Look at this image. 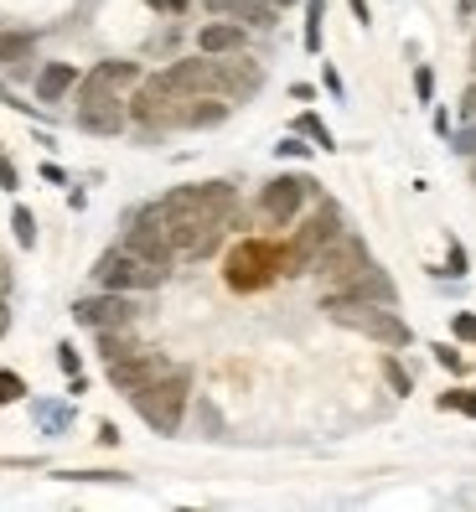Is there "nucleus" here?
I'll list each match as a JSON object with an SVG mask.
<instances>
[{"label": "nucleus", "mask_w": 476, "mask_h": 512, "mask_svg": "<svg viewBox=\"0 0 476 512\" xmlns=\"http://www.w3.org/2000/svg\"><path fill=\"white\" fill-rule=\"evenodd\" d=\"M140 306L130 300V290H99V295H78L73 300V321L88 331H104V326H135Z\"/></svg>", "instance_id": "11"}, {"label": "nucleus", "mask_w": 476, "mask_h": 512, "mask_svg": "<svg viewBox=\"0 0 476 512\" xmlns=\"http://www.w3.org/2000/svg\"><path fill=\"white\" fill-rule=\"evenodd\" d=\"M21 399H26V378L6 368L0 373V404H21Z\"/></svg>", "instance_id": "26"}, {"label": "nucleus", "mask_w": 476, "mask_h": 512, "mask_svg": "<svg viewBox=\"0 0 476 512\" xmlns=\"http://www.w3.org/2000/svg\"><path fill=\"white\" fill-rule=\"evenodd\" d=\"M461 16H476V0H461Z\"/></svg>", "instance_id": "41"}, {"label": "nucleus", "mask_w": 476, "mask_h": 512, "mask_svg": "<svg viewBox=\"0 0 476 512\" xmlns=\"http://www.w3.org/2000/svg\"><path fill=\"white\" fill-rule=\"evenodd\" d=\"M32 52H37L32 32H0V68H26Z\"/></svg>", "instance_id": "20"}, {"label": "nucleus", "mask_w": 476, "mask_h": 512, "mask_svg": "<svg viewBox=\"0 0 476 512\" xmlns=\"http://www.w3.org/2000/svg\"><path fill=\"white\" fill-rule=\"evenodd\" d=\"M414 94L430 104V94H435V73H430V68H414Z\"/></svg>", "instance_id": "31"}, {"label": "nucleus", "mask_w": 476, "mask_h": 512, "mask_svg": "<svg viewBox=\"0 0 476 512\" xmlns=\"http://www.w3.org/2000/svg\"><path fill=\"white\" fill-rule=\"evenodd\" d=\"M445 275H466V249L451 244V264H445Z\"/></svg>", "instance_id": "35"}, {"label": "nucleus", "mask_w": 476, "mask_h": 512, "mask_svg": "<svg viewBox=\"0 0 476 512\" xmlns=\"http://www.w3.org/2000/svg\"><path fill=\"white\" fill-rule=\"evenodd\" d=\"M182 99L187 94H176V88L166 83V73H145L125 104H130L135 125H145V130H176V109H182Z\"/></svg>", "instance_id": "7"}, {"label": "nucleus", "mask_w": 476, "mask_h": 512, "mask_svg": "<svg viewBox=\"0 0 476 512\" xmlns=\"http://www.w3.org/2000/svg\"><path fill=\"white\" fill-rule=\"evenodd\" d=\"M244 32H249V26H238V21H228V16L202 21V26H197V52H207V57L244 52Z\"/></svg>", "instance_id": "15"}, {"label": "nucleus", "mask_w": 476, "mask_h": 512, "mask_svg": "<svg viewBox=\"0 0 476 512\" xmlns=\"http://www.w3.org/2000/svg\"><path fill=\"white\" fill-rule=\"evenodd\" d=\"M88 78L104 83V88H119V94H125V88H135L145 73H140V63H125V57H109V63H99Z\"/></svg>", "instance_id": "19"}, {"label": "nucleus", "mask_w": 476, "mask_h": 512, "mask_svg": "<svg viewBox=\"0 0 476 512\" xmlns=\"http://www.w3.org/2000/svg\"><path fill=\"white\" fill-rule=\"evenodd\" d=\"M321 311L332 316L337 326H347V331H357V337H368V342H378V347H409L414 342V331L394 316V306H378V300H347V295H337V290H326L321 295Z\"/></svg>", "instance_id": "1"}, {"label": "nucleus", "mask_w": 476, "mask_h": 512, "mask_svg": "<svg viewBox=\"0 0 476 512\" xmlns=\"http://www.w3.org/2000/svg\"><path fill=\"white\" fill-rule=\"evenodd\" d=\"M383 378H389V388H394V394H414V383H409V373H404V363H399V357H383Z\"/></svg>", "instance_id": "25"}, {"label": "nucleus", "mask_w": 476, "mask_h": 512, "mask_svg": "<svg viewBox=\"0 0 476 512\" xmlns=\"http://www.w3.org/2000/svg\"><path fill=\"white\" fill-rule=\"evenodd\" d=\"M311 192H316L311 176H275V182L259 187V218L270 228H290L295 218H301V207H306Z\"/></svg>", "instance_id": "9"}, {"label": "nucleus", "mask_w": 476, "mask_h": 512, "mask_svg": "<svg viewBox=\"0 0 476 512\" xmlns=\"http://www.w3.org/2000/svg\"><path fill=\"white\" fill-rule=\"evenodd\" d=\"M99 440H104V445H119V430L109 425V419H104V425H99Z\"/></svg>", "instance_id": "40"}, {"label": "nucleus", "mask_w": 476, "mask_h": 512, "mask_svg": "<svg viewBox=\"0 0 476 512\" xmlns=\"http://www.w3.org/2000/svg\"><path fill=\"white\" fill-rule=\"evenodd\" d=\"M11 331V306H6V290H0V337Z\"/></svg>", "instance_id": "39"}, {"label": "nucleus", "mask_w": 476, "mask_h": 512, "mask_svg": "<svg viewBox=\"0 0 476 512\" xmlns=\"http://www.w3.org/2000/svg\"><path fill=\"white\" fill-rule=\"evenodd\" d=\"M471 63H476V47H471Z\"/></svg>", "instance_id": "44"}, {"label": "nucleus", "mask_w": 476, "mask_h": 512, "mask_svg": "<svg viewBox=\"0 0 476 512\" xmlns=\"http://www.w3.org/2000/svg\"><path fill=\"white\" fill-rule=\"evenodd\" d=\"M461 156H476V119H466V130H456V140H451Z\"/></svg>", "instance_id": "29"}, {"label": "nucleus", "mask_w": 476, "mask_h": 512, "mask_svg": "<svg viewBox=\"0 0 476 512\" xmlns=\"http://www.w3.org/2000/svg\"><path fill=\"white\" fill-rule=\"evenodd\" d=\"M368 264H373L368 244H363L357 233H347V228H342V233L332 238V244H326V249L316 254L311 275H321V280H326V290H342L347 280H357V275H363Z\"/></svg>", "instance_id": "8"}, {"label": "nucleus", "mask_w": 476, "mask_h": 512, "mask_svg": "<svg viewBox=\"0 0 476 512\" xmlns=\"http://www.w3.org/2000/svg\"><path fill=\"white\" fill-rule=\"evenodd\" d=\"M347 6H352L357 26H373V11H368V0H347Z\"/></svg>", "instance_id": "38"}, {"label": "nucleus", "mask_w": 476, "mask_h": 512, "mask_svg": "<svg viewBox=\"0 0 476 512\" xmlns=\"http://www.w3.org/2000/svg\"><path fill=\"white\" fill-rule=\"evenodd\" d=\"M213 16H228V21H238V26H275V6L270 0H202Z\"/></svg>", "instance_id": "16"}, {"label": "nucleus", "mask_w": 476, "mask_h": 512, "mask_svg": "<svg viewBox=\"0 0 476 512\" xmlns=\"http://www.w3.org/2000/svg\"><path fill=\"white\" fill-rule=\"evenodd\" d=\"M270 6H275V11H290V6H295V0H270Z\"/></svg>", "instance_id": "42"}, {"label": "nucleus", "mask_w": 476, "mask_h": 512, "mask_svg": "<svg viewBox=\"0 0 476 512\" xmlns=\"http://www.w3.org/2000/svg\"><path fill=\"white\" fill-rule=\"evenodd\" d=\"M0 187L16 192V161H6V156H0Z\"/></svg>", "instance_id": "36"}, {"label": "nucleus", "mask_w": 476, "mask_h": 512, "mask_svg": "<svg viewBox=\"0 0 476 512\" xmlns=\"http://www.w3.org/2000/svg\"><path fill=\"white\" fill-rule=\"evenodd\" d=\"M223 280L238 295H254L264 285H275L280 280V244H264V238H244V244H233L228 259H223Z\"/></svg>", "instance_id": "5"}, {"label": "nucleus", "mask_w": 476, "mask_h": 512, "mask_svg": "<svg viewBox=\"0 0 476 512\" xmlns=\"http://www.w3.org/2000/svg\"><path fill=\"white\" fill-rule=\"evenodd\" d=\"M78 78H83V73H78L73 63H47V68L37 73V99H42V104L68 99L73 88H78Z\"/></svg>", "instance_id": "18"}, {"label": "nucleus", "mask_w": 476, "mask_h": 512, "mask_svg": "<svg viewBox=\"0 0 476 512\" xmlns=\"http://www.w3.org/2000/svg\"><path fill=\"white\" fill-rule=\"evenodd\" d=\"M57 363H63V373H78V347L63 342V347H57Z\"/></svg>", "instance_id": "33"}, {"label": "nucleus", "mask_w": 476, "mask_h": 512, "mask_svg": "<svg viewBox=\"0 0 476 512\" xmlns=\"http://www.w3.org/2000/svg\"><path fill=\"white\" fill-rule=\"evenodd\" d=\"M130 125V104L119 88H104L94 78H78V130L83 135H119Z\"/></svg>", "instance_id": "6"}, {"label": "nucleus", "mask_w": 476, "mask_h": 512, "mask_svg": "<svg viewBox=\"0 0 476 512\" xmlns=\"http://www.w3.org/2000/svg\"><path fill=\"white\" fill-rule=\"evenodd\" d=\"M11 228H16V244H21V249H37V218H32V207H16Z\"/></svg>", "instance_id": "22"}, {"label": "nucleus", "mask_w": 476, "mask_h": 512, "mask_svg": "<svg viewBox=\"0 0 476 512\" xmlns=\"http://www.w3.org/2000/svg\"><path fill=\"white\" fill-rule=\"evenodd\" d=\"M275 150H280V156H306V150H311V145H301V140H295V135H285V140H280Z\"/></svg>", "instance_id": "37"}, {"label": "nucleus", "mask_w": 476, "mask_h": 512, "mask_svg": "<svg viewBox=\"0 0 476 512\" xmlns=\"http://www.w3.org/2000/svg\"><path fill=\"white\" fill-rule=\"evenodd\" d=\"M306 47L311 52H321V16H326V0H306Z\"/></svg>", "instance_id": "24"}, {"label": "nucleus", "mask_w": 476, "mask_h": 512, "mask_svg": "<svg viewBox=\"0 0 476 512\" xmlns=\"http://www.w3.org/2000/svg\"><path fill=\"white\" fill-rule=\"evenodd\" d=\"M161 373H171V363H166V352H156V347H135L130 357L109 363V383L119 388V394H140V388H151Z\"/></svg>", "instance_id": "13"}, {"label": "nucleus", "mask_w": 476, "mask_h": 512, "mask_svg": "<svg viewBox=\"0 0 476 512\" xmlns=\"http://www.w3.org/2000/svg\"><path fill=\"white\" fill-rule=\"evenodd\" d=\"M151 11H161V16H187V0H145Z\"/></svg>", "instance_id": "32"}, {"label": "nucleus", "mask_w": 476, "mask_h": 512, "mask_svg": "<svg viewBox=\"0 0 476 512\" xmlns=\"http://www.w3.org/2000/svg\"><path fill=\"white\" fill-rule=\"evenodd\" d=\"M295 130H301V135H311V140H316L321 150H337V140H332V130H326V125H321V119H316V114H301V119H295Z\"/></svg>", "instance_id": "23"}, {"label": "nucleus", "mask_w": 476, "mask_h": 512, "mask_svg": "<svg viewBox=\"0 0 476 512\" xmlns=\"http://www.w3.org/2000/svg\"><path fill=\"white\" fill-rule=\"evenodd\" d=\"M140 342L130 337V326H104L99 331V357H104V363H119V357H130Z\"/></svg>", "instance_id": "21"}, {"label": "nucleus", "mask_w": 476, "mask_h": 512, "mask_svg": "<svg viewBox=\"0 0 476 512\" xmlns=\"http://www.w3.org/2000/svg\"><path fill=\"white\" fill-rule=\"evenodd\" d=\"M187 399H192V373L187 368H171L161 373L151 388H140V394H130L135 414L151 425L156 435H176L182 430V414H187Z\"/></svg>", "instance_id": "2"}, {"label": "nucleus", "mask_w": 476, "mask_h": 512, "mask_svg": "<svg viewBox=\"0 0 476 512\" xmlns=\"http://www.w3.org/2000/svg\"><path fill=\"white\" fill-rule=\"evenodd\" d=\"M166 275H171L166 264L140 259V254H130L125 244H114V249H104V254L94 259V285H99V290H130V295H135V290H161Z\"/></svg>", "instance_id": "4"}, {"label": "nucleus", "mask_w": 476, "mask_h": 512, "mask_svg": "<svg viewBox=\"0 0 476 512\" xmlns=\"http://www.w3.org/2000/svg\"><path fill=\"white\" fill-rule=\"evenodd\" d=\"M337 295H347V300H378V306H394V300H399V290H394V280L389 275H383V269L378 264H368L363 269V275H357V280H347Z\"/></svg>", "instance_id": "17"}, {"label": "nucleus", "mask_w": 476, "mask_h": 512, "mask_svg": "<svg viewBox=\"0 0 476 512\" xmlns=\"http://www.w3.org/2000/svg\"><path fill=\"white\" fill-rule=\"evenodd\" d=\"M461 119H476V83L461 88Z\"/></svg>", "instance_id": "34"}, {"label": "nucleus", "mask_w": 476, "mask_h": 512, "mask_svg": "<svg viewBox=\"0 0 476 512\" xmlns=\"http://www.w3.org/2000/svg\"><path fill=\"white\" fill-rule=\"evenodd\" d=\"M471 182H476V156H471Z\"/></svg>", "instance_id": "43"}, {"label": "nucleus", "mask_w": 476, "mask_h": 512, "mask_svg": "<svg viewBox=\"0 0 476 512\" xmlns=\"http://www.w3.org/2000/svg\"><path fill=\"white\" fill-rule=\"evenodd\" d=\"M451 331H456V342H476V316H471V311H461V316L451 321Z\"/></svg>", "instance_id": "30"}, {"label": "nucleus", "mask_w": 476, "mask_h": 512, "mask_svg": "<svg viewBox=\"0 0 476 512\" xmlns=\"http://www.w3.org/2000/svg\"><path fill=\"white\" fill-rule=\"evenodd\" d=\"M233 187L228 182H192V187H176L161 197V213H197V218H218L228 223L233 218Z\"/></svg>", "instance_id": "10"}, {"label": "nucleus", "mask_w": 476, "mask_h": 512, "mask_svg": "<svg viewBox=\"0 0 476 512\" xmlns=\"http://www.w3.org/2000/svg\"><path fill=\"white\" fill-rule=\"evenodd\" d=\"M440 409H461V414L476 419V394H471V388H451V394L440 399Z\"/></svg>", "instance_id": "27"}, {"label": "nucleus", "mask_w": 476, "mask_h": 512, "mask_svg": "<svg viewBox=\"0 0 476 512\" xmlns=\"http://www.w3.org/2000/svg\"><path fill=\"white\" fill-rule=\"evenodd\" d=\"M166 83L176 88V94H213V57L197 52V57H182V63L161 68Z\"/></svg>", "instance_id": "14"}, {"label": "nucleus", "mask_w": 476, "mask_h": 512, "mask_svg": "<svg viewBox=\"0 0 476 512\" xmlns=\"http://www.w3.org/2000/svg\"><path fill=\"white\" fill-rule=\"evenodd\" d=\"M259 83H264V68L254 63V57H244V52L213 57V94H223L228 104L259 94Z\"/></svg>", "instance_id": "12"}, {"label": "nucleus", "mask_w": 476, "mask_h": 512, "mask_svg": "<svg viewBox=\"0 0 476 512\" xmlns=\"http://www.w3.org/2000/svg\"><path fill=\"white\" fill-rule=\"evenodd\" d=\"M342 228H347V223H342V207L321 197V202H316V213L290 233V244H280V275H311L316 254L332 244Z\"/></svg>", "instance_id": "3"}, {"label": "nucleus", "mask_w": 476, "mask_h": 512, "mask_svg": "<svg viewBox=\"0 0 476 512\" xmlns=\"http://www.w3.org/2000/svg\"><path fill=\"white\" fill-rule=\"evenodd\" d=\"M430 352H435V363H440V368H451V373H461V368H466V357H461L451 342H440V347H430Z\"/></svg>", "instance_id": "28"}]
</instances>
